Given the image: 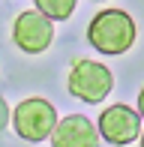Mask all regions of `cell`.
<instances>
[{"instance_id":"obj_1","label":"cell","mask_w":144,"mask_h":147,"mask_svg":"<svg viewBox=\"0 0 144 147\" xmlns=\"http://www.w3.org/2000/svg\"><path fill=\"white\" fill-rule=\"evenodd\" d=\"M135 21L129 18V12L123 9H102L99 15H93V21L87 24V42L93 45L99 54L117 57L126 54L135 42Z\"/></svg>"},{"instance_id":"obj_2","label":"cell","mask_w":144,"mask_h":147,"mask_svg":"<svg viewBox=\"0 0 144 147\" xmlns=\"http://www.w3.org/2000/svg\"><path fill=\"white\" fill-rule=\"evenodd\" d=\"M57 123V108L42 96H30L24 102H18V108L12 111V126H15V135L24 138L30 144L48 141L51 129Z\"/></svg>"},{"instance_id":"obj_3","label":"cell","mask_w":144,"mask_h":147,"mask_svg":"<svg viewBox=\"0 0 144 147\" xmlns=\"http://www.w3.org/2000/svg\"><path fill=\"white\" fill-rule=\"evenodd\" d=\"M114 87V75H111V69L105 63H99V60H75L72 63V72H69V93L75 99H81V102L87 105H96L102 102V99L111 93Z\"/></svg>"},{"instance_id":"obj_4","label":"cell","mask_w":144,"mask_h":147,"mask_svg":"<svg viewBox=\"0 0 144 147\" xmlns=\"http://www.w3.org/2000/svg\"><path fill=\"white\" fill-rule=\"evenodd\" d=\"M12 42L24 54H42L54 42V21L39 9H24L12 24Z\"/></svg>"},{"instance_id":"obj_5","label":"cell","mask_w":144,"mask_h":147,"mask_svg":"<svg viewBox=\"0 0 144 147\" xmlns=\"http://www.w3.org/2000/svg\"><path fill=\"white\" fill-rule=\"evenodd\" d=\"M96 129H99L102 141H108L114 147L132 144V141H138V135H141V111L129 108V105H108L99 114Z\"/></svg>"},{"instance_id":"obj_6","label":"cell","mask_w":144,"mask_h":147,"mask_svg":"<svg viewBox=\"0 0 144 147\" xmlns=\"http://www.w3.org/2000/svg\"><path fill=\"white\" fill-rule=\"evenodd\" d=\"M48 141L54 147H96L99 144V129H96V123L90 117L69 114L54 123Z\"/></svg>"},{"instance_id":"obj_7","label":"cell","mask_w":144,"mask_h":147,"mask_svg":"<svg viewBox=\"0 0 144 147\" xmlns=\"http://www.w3.org/2000/svg\"><path fill=\"white\" fill-rule=\"evenodd\" d=\"M33 3H36V9L42 12V15L51 18V21H66V18H72L78 0H33Z\"/></svg>"},{"instance_id":"obj_8","label":"cell","mask_w":144,"mask_h":147,"mask_svg":"<svg viewBox=\"0 0 144 147\" xmlns=\"http://www.w3.org/2000/svg\"><path fill=\"white\" fill-rule=\"evenodd\" d=\"M9 120H12V111H9V105H6V99L0 96V132L9 126Z\"/></svg>"},{"instance_id":"obj_9","label":"cell","mask_w":144,"mask_h":147,"mask_svg":"<svg viewBox=\"0 0 144 147\" xmlns=\"http://www.w3.org/2000/svg\"><path fill=\"white\" fill-rule=\"evenodd\" d=\"M138 111H141V117H144V87H141V93H138Z\"/></svg>"},{"instance_id":"obj_10","label":"cell","mask_w":144,"mask_h":147,"mask_svg":"<svg viewBox=\"0 0 144 147\" xmlns=\"http://www.w3.org/2000/svg\"><path fill=\"white\" fill-rule=\"evenodd\" d=\"M138 141H141V147H144V132H141V135H138Z\"/></svg>"}]
</instances>
